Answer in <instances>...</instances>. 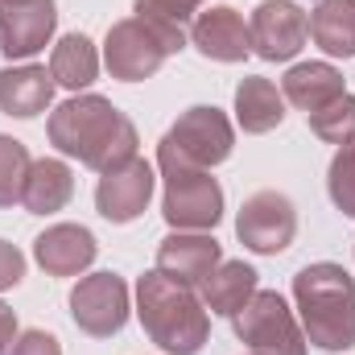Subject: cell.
<instances>
[{
	"label": "cell",
	"mask_w": 355,
	"mask_h": 355,
	"mask_svg": "<svg viewBox=\"0 0 355 355\" xmlns=\"http://www.w3.org/2000/svg\"><path fill=\"white\" fill-rule=\"evenodd\" d=\"M190 46L211 58V62H244L252 54V37H248V21L232 8V4H215L202 8L190 21Z\"/></svg>",
	"instance_id": "4fadbf2b"
},
{
	"label": "cell",
	"mask_w": 355,
	"mask_h": 355,
	"mask_svg": "<svg viewBox=\"0 0 355 355\" xmlns=\"http://www.w3.org/2000/svg\"><path fill=\"white\" fill-rule=\"evenodd\" d=\"M157 166L166 178L162 194L166 223L174 232H211L223 219V186L211 178V170H194L166 149H157Z\"/></svg>",
	"instance_id": "5b68a950"
},
{
	"label": "cell",
	"mask_w": 355,
	"mask_h": 355,
	"mask_svg": "<svg viewBox=\"0 0 355 355\" xmlns=\"http://www.w3.org/2000/svg\"><path fill=\"white\" fill-rule=\"evenodd\" d=\"M50 75H54V83L67 91H83L95 83V75H99V54H95V46H91L87 33H67L58 46H54V54H50Z\"/></svg>",
	"instance_id": "7402d4cb"
},
{
	"label": "cell",
	"mask_w": 355,
	"mask_h": 355,
	"mask_svg": "<svg viewBox=\"0 0 355 355\" xmlns=\"http://www.w3.org/2000/svg\"><path fill=\"white\" fill-rule=\"evenodd\" d=\"M293 302L306 343L322 352L355 347V277L343 265H306L293 277Z\"/></svg>",
	"instance_id": "3957f363"
},
{
	"label": "cell",
	"mask_w": 355,
	"mask_h": 355,
	"mask_svg": "<svg viewBox=\"0 0 355 355\" xmlns=\"http://www.w3.org/2000/svg\"><path fill=\"white\" fill-rule=\"evenodd\" d=\"M75 198V174L62 157H42L29 166L25 190H21V207L29 215H54Z\"/></svg>",
	"instance_id": "ac0fdd59"
},
{
	"label": "cell",
	"mask_w": 355,
	"mask_h": 355,
	"mask_svg": "<svg viewBox=\"0 0 355 355\" xmlns=\"http://www.w3.org/2000/svg\"><path fill=\"white\" fill-rule=\"evenodd\" d=\"M21 281H25V257H21V248L8 244V240H0V293L17 289Z\"/></svg>",
	"instance_id": "4316f807"
},
{
	"label": "cell",
	"mask_w": 355,
	"mask_h": 355,
	"mask_svg": "<svg viewBox=\"0 0 355 355\" xmlns=\"http://www.w3.org/2000/svg\"><path fill=\"white\" fill-rule=\"evenodd\" d=\"M232 327L252 355H306V331L277 289H257Z\"/></svg>",
	"instance_id": "52a82bcc"
},
{
	"label": "cell",
	"mask_w": 355,
	"mask_h": 355,
	"mask_svg": "<svg viewBox=\"0 0 355 355\" xmlns=\"http://www.w3.org/2000/svg\"><path fill=\"white\" fill-rule=\"evenodd\" d=\"M157 149L174 153L178 162H186L194 170H215L219 162L232 157L236 128H232V120L215 103H194V107H186L174 124H170V132L162 137Z\"/></svg>",
	"instance_id": "8992f818"
},
{
	"label": "cell",
	"mask_w": 355,
	"mask_h": 355,
	"mask_svg": "<svg viewBox=\"0 0 355 355\" xmlns=\"http://www.w3.org/2000/svg\"><path fill=\"white\" fill-rule=\"evenodd\" d=\"M219 261H223V244L207 232H174L157 244V272L174 277L190 289L202 285Z\"/></svg>",
	"instance_id": "5bb4252c"
},
{
	"label": "cell",
	"mask_w": 355,
	"mask_h": 355,
	"mask_svg": "<svg viewBox=\"0 0 355 355\" xmlns=\"http://www.w3.org/2000/svg\"><path fill=\"white\" fill-rule=\"evenodd\" d=\"M153 186H157L153 166H149L145 157H132V162H124V166L99 174V186H95V211H99L107 223H132V219L149 207Z\"/></svg>",
	"instance_id": "8fae6325"
},
{
	"label": "cell",
	"mask_w": 355,
	"mask_h": 355,
	"mask_svg": "<svg viewBox=\"0 0 355 355\" xmlns=\"http://www.w3.org/2000/svg\"><path fill=\"white\" fill-rule=\"evenodd\" d=\"M202 4H207V0H137V8H149V12L174 21L182 29H186V21H194V17L202 12Z\"/></svg>",
	"instance_id": "484cf974"
},
{
	"label": "cell",
	"mask_w": 355,
	"mask_h": 355,
	"mask_svg": "<svg viewBox=\"0 0 355 355\" xmlns=\"http://www.w3.org/2000/svg\"><path fill=\"white\" fill-rule=\"evenodd\" d=\"M128 314H132L128 285L116 272H87L71 289V318H75V327L83 335H91V339L120 335L124 322H128Z\"/></svg>",
	"instance_id": "ba28073f"
},
{
	"label": "cell",
	"mask_w": 355,
	"mask_h": 355,
	"mask_svg": "<svg viewBox=\"0 0 355 355\" xmlns=\"http://www.w3.org/2000/svg\"><path fill=\"white\" fill-rule=\"evenodd\" d=\"M310 33V17L293 4V0H261L252 8L248 21V37H252V54H261L265 62H289Z\"/></svg>",
	"instance_id": "30bf717a"
},
{
	"label": "cell",
	"mask_w": 355,
	"mask_h": 355,
	"mask_svg": "<svg viewBox=\"0 0 355 355\" xmlns=\"http://www.w3.org/2000/svg\"><path fill=\"white\" fill-rule=\"evenodd\" d=\"M257 268L244 265V261H219L211 268V277L202 281V306L207 314H219V318H236L248 297L257 293Z\"/></svg>",
	"instance_id": "e0dca14e"
},
{
	"label": "cell",
	"mask_w": 355,
	"mask_h": 355,
	"mask_svg": "<svg viewBox=\"0 0 355 355\" xmlns=\"http://www.w3.org/2000/svg\"><path fill=\"white\" fill-rule=\"evenodd\" d=\"M137 318L166 355H198L211 335V314L202 297L157 268L137 281Z\"/></svg>",
	"instance_id": "7a4b0ae2"
},
{
	"label": "cell",
	"mask_w": 355,
	"mask_h": 355,
	"mask_svg": "<svg viewBox=\"0 0 355 355\" xmlns=\"http://www.w3.org/2000/svg\"><path fill=\"white\" fill-rule=\"evenodd\" d=\"M54 75L46 67H4L0 71V112L33 120L54 103Z\"/></svg>",
	"instance_id": "2e32d148"
},
{
	"label": "cell",
	"mask_w": 355,
	"mask_h": 355,
	"mask_svg": "<svg viewBox=\"0 0 355 355\" xmlns=\"http://www.w3.org/2000/svg\"><path fill=\"white\" fill-rule=\"evenodd\" d=\"M95 252L99 244L83 223H54L33 240V261L50 277H79L83 268H91Z\"/></svg>",
	"instance_id": "9a60e30c"
},
{
	"label": "cell",
	"mask_w": 355,
	"mask_h": 355,
	"mask_svg": "<svg viewBox=\"0 0 355 355\" xmlns=\"http://www.w3.org/2000/svg\"><path fill=\"white\" fill-rule=\"evenodd\" d=\"M178 50H186V29L149 8H132V17L116 21L103 37V62L120 83L153 79L162 62Z\"/></svg>",
	"instance_id": "277c9868"
},
{
	"label": "cell",
	"mask_w": 355,
	"mask_h": 355,
	"mask_svg": "<svg viewBox=\"0 0 355 355\" xmlns=\"http://www.w3.org/2000/svg\"><path fill=\"white\" fill-rule=\"evenodd\" d=\"M310 37L331 58H355V0H318L310 8Z\"/></svg>",
	"instance_id": "44dd1931"
},
{
	"label": "cell",
	"mask_w": 355,
	"mask_h": 355,
	"mask_svg": "<svg viewBox=\"0 0 355 355\" xmlns=\"http://www.w3.org/2000/svg\"><path fill=\"white\" fill-rule=\"evenodd\" d=\"M236 236L248 252L257 257H277L293 244L297 236V211L289 202V194L281 190H257L244 198L240 215H236Z\"/></svg>",
	"instance_id": "9c48e42d"
},
{
	"label": "cell",
	"mask_w": 355,
	"mask_h": 355,
	"mask_svg": "<svg viewBox=\"0 0 355 355\" xmlns=\"http://www.w3.org/2000/svg\"><path fill=\"white\" fill-rule=\"evenodd\" d=\"M327 190H331V202L355 219V137H347L339 145V153L331 157V170H327Z\"/></svg>",
	"instance_id": "d4e9b609"
},
{
	"label": "cell",
	"mask_w": 355,
	"mask_h": 355,
	"mask_svg": "<svg viewBox=\"0 0 355 355\" xmlns=\"http://www.w3.org/2000/svg\"><path fill=\"white\" fill-rule=\"evenodd\" d=\"M281 95H285V103H293L310 116V112H318L343 95V75L331 62H297L281 79Z\"/></svg>",
	"instance_id": "d6986e66"
},
{
	"label": "cell",
	"mask_w": 355,
	"mask_h": 355,
	"mask_svg": "<svg viewBox=\"0 0 355 355\" xmlns=\"http://www.w3.org/2000/svg\"><path fill=\"white\" fill-rule=\"evenodd\" d=\"M236 120H240V128L248 137H265L285 120V95L277 91L272 79H261V75L240 79V87H236Z\"/></svg>",
	"instance_id": "ffe728a7"
},
{
	"label": "cell",
	"mask_w": 355,
	"mask_h": 355,
	"mask_svg": "<svg viewBox=\"0 0 355 355\" xmlns=\"http://www.w3.org/2000/svg\"><path fill=\"white\" fill-rule=\"evenodd\" d=\"M12 343H17V314H12V306L0 302V355H8Z\"/></svg>",
	"instance_id": "f1b7e54d"
},
{
	"label": "cell",
	"mask_w": 355,
	"mask_h": 355,
	"mask_svg": "<svg viewBox=\"0 0 355 355\" xmlns=\"http://www.w3.org/2000/svg\"><path fill=\"white\" fill-rule=\"evenodd\" d=\"M50 145L62 157H75L95 174H107L137 157V124L103 95H75L50 112Z\"/></svg>",
	"instance_id": "6da1fadb"
},
{
	"label": "cell",
	"mask_w": 355,
	"mask_h": 355,
	"mask_svg": "<svg viewBox=\"0 0 355 355\" xmlns=\"http://www.w3.org/2000/svg\"><path fill=\"white\" fill-rule=\"evenodd\" d=\"M8 355H62V347L50 331H21L17 343L8 347Z\"/></svg>",
	"instance_id": "83f0119b"
},
{
	"label": "cell",
	"mask_w": 355,
	"mask_h": 355,
	"mask_svg": "<svg viewBox=\"0 0 355 355\" xmlns=\"http://www.w3.org/2000/svg\"><path fill=\"white\" fill-rule=\"evenodd\" d=\"M29 166H33L29 149H25L17 137H4V132H0V207L21 202V190H25Z\"/></svg>",
	"instance_id": "cb8c5ba5"
},
{
	"label": "cell",
	"mask_w": 355,
	"mask_h": 355,
	"mask_svg": "<svg viewBox=\"0 0 355 355\" xmlns=\"http://www.w3.org/2000/svg\"><path fill=\"white\" fill-rule=\"evenodd\" d=\"M58 29V4L54 0H25V4H0V54L33 58L50 46Z\"/></svg>",
	"instance_id": "7c38bea8"
},
{
	"label": "cell",
	"mask_w": 355,
	"mask_h": 355,
	"mask_svg": "<svg viewBox=\"0 0 355 355\" xmlns=\"http://www.w3.org/2000/svg\"><path fill=\"white\" fill-rule=\"evenodd\" d=\"M0 4H25V0H0Z\"/></svg>",
	"instance_id": "f546056e"
},
{
	"label": "cell",
	"mask_w": 355,
	"mask_h": 355,
	"mask_svg": "<svg viewBox=\"0 0 355 355\" xmlns=\"http://www.w3.org/2000/svg\"><path fill=\"white\" fill-rule=\"evenodd\" d=\"M306 120H310V132H314L318 141H327V145H343L347 137H355V95L343 91V95L331 99L327 107L310 112Z\"/></svg>",
	"instance_id": "603a6c76"
}]
</instances>
